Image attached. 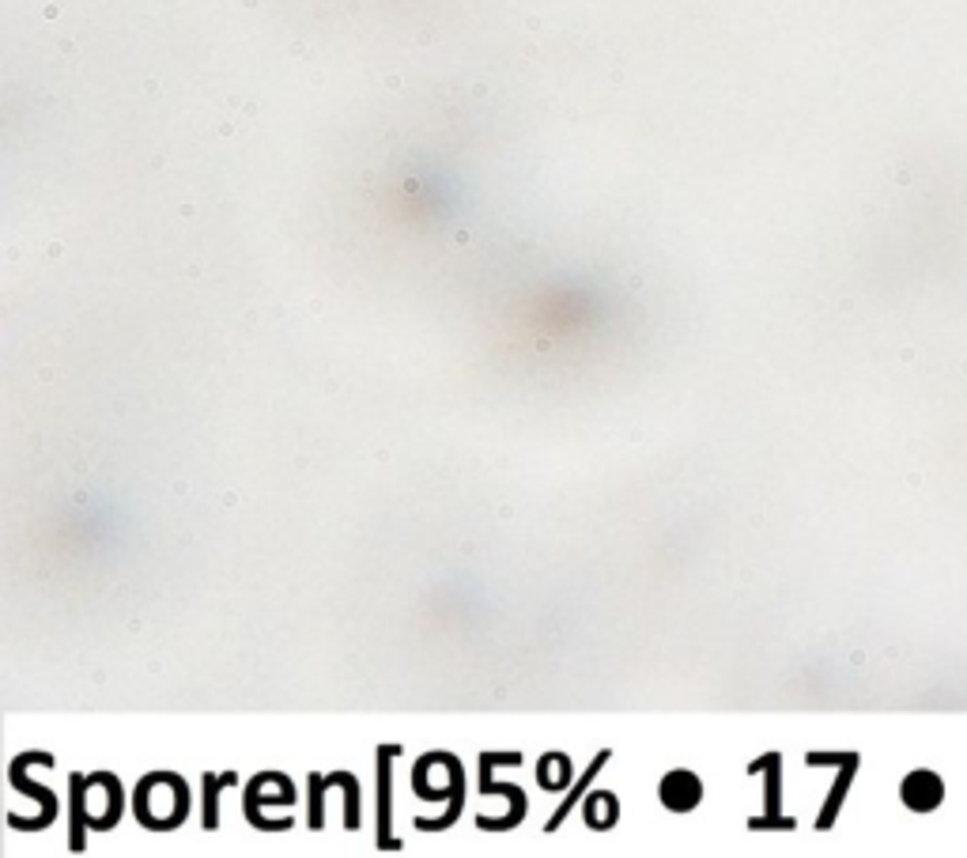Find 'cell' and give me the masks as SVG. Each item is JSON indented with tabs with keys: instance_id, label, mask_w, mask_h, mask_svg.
I'll return each instance as SVG.
<instances>
[{
	"instance_id": "cell-1",
	"label": "cell",
	"mask_w": 967,
	"mask_h": 858,
	"mask_svg": "<svg viewBox=\"0 0 967 858\" xmlns=\"http://www.w3.org/2000/svg\"><path fill=\"white\" fill-rule=\"evenodd\" d=\"M159 794H163V772L144 775L137 786V821L144 828H155V833L179 828L185 821V813H190V791H185V783L171 794V798H159Z\"/></svg>"
},
{
	"instance_id": "cell-2",
	"label": "cell",
	"mask_w": 967,
	"mask_h": 858,
	"mask_svg": "<svg viewBox=\"0 0 967 858\" xmlns=\"http://www.w3.org/2000/svg\"><path fill=\"white\" fill-rule=\"evenodd\" d=\"M401 757V749L397 746H383L378 749V847L383 851H401V839L394 836V828H389V783H394V775H389V768H394V760Z\"/></svg>"
},
{
	"instance_id": "cell-3",
	"label": "cell",
	"mask_w": 967,
	"mask_h": 858,
	"mask_svg": "<svg viewBox=\"0 0 967 858\" xmlns=\"http://www.w3.org/2000/svg\"><path fill=\"white\" fill-rule=\"evenodd\" d=\"M662 806L669 813H691L703 802V783H699L696 772H669L658 786Z\"/></svg>"
},
{
	"instance_id": "cell-4",
	"label": "cell",
	"mask_w": 967,
	"mask_h": 858,
	"mask_svg": "<svg viewBox=\"0 0 967 858\" xmlns=\"http://www.w3.org/2000/svg\"><path fill=\"white\" fill-rule=\"evenodd\" d=\"M609 757H612V753H609V749H605V753H598V757H593V764H590V768H585V775H582V780H579V783H574V791H571V794H567V798H563V806H560V809H556V813H552V817H548L545 833H556V828H560V825H563V821H567V817H571V813H574V806H579V802H582V794H585V791H590V783H593V780H598V772H601V768H605V764H609Z\"/></svg>"
},
{
	"instance_id": "cell-5",
	"label": "cell",
	"mask_w": 967,
	"mask_h": 858,
	"mask_svg": "<svg viewBox=\"0 0 967 858\" xmlns=\"http://www.w3.org/2000/svg\"><path fill=\"white\" fill-rule=\"evenodd\" d=\"M903 802H907L911 809H934L937 802H942V783H937V775L930 772H915L907 783H903Z\"/></svg>"
},
{
	"instance_id": "cell-6",
	"label": "cell",
	"mask_w": 967,
	"mask_h": 858,
	"mask_svg": "<svg viewBox=\"0 0 967 858\" xmlns=\"http://www.w3.org/2000/svg\"><path fill=\"white\" fill-rule=\"evenodd\" d=\"M582 813H585V825H590L593 833H605V828L616 825L620 802H616V794L598 791V794H590V798L582 802Z\"/></svg>"
},
{
	"instance_id": "cell-7",
	"label": "cell",
	"mask_w": 967,
	"mask_h": 858,
	"mask_svg": "<svg viewBox=\"0 0 967 858\" xmlns=\"http://www.w3.org/2000/svg\"><path fill=\"white\" fill-rule=\"evenodd\" d=\"M87 786H92L87 775H73V833H68L73 851H84V833H87V825H92V813H87Z\"/></svg>"
},
{
	"instance_id": "cell-8",
	"label": "cell",
	"mask_w": 967,
	"mask_h": 858,
	"mask_svg": "<svg viewBox=\"0 0 967 858\" xmlns=\"http://www.w3.org/2000/svg\"><path fill=\"white\" fill-rule=\"evenodd\" d=\"M764 764L771 768V775H767V817H752L749 828H789V821L778 817V764H783V760L771 753V757H764Z\"/></svg>"
},
{
	"instance_id": "cell-9",
	"label": "cell",
	"mask_w": 967,
	"mask_h": 858,
	"mask_svg": "<svg viewBox=\"0 0 967 858\" xmlns=\"http://www.w3.org/2000/svg\"><path fill=\"white\" fill-rule=\"evenodd\" d=\"M238 783V775L235 772H227V775H204V828H208V833H216L219 828V791H224V786H235Z\"/></svg>"
},
{
	"instance_id": "cell-10",
	"label": "cell",
	"mask_w": 967,
	"mask_h": 858,
	"mask_svg": "<svg viewBox=\"0 0 967 858\" xmlns=\"http://www.w3.org/2000/svg\"><path fill=\"white\" fill-rule=\"evenodd\" d=\"M537 783L545 786V791H560V786H567L571 783V760H567L563 753H548L537 768Z\"/></svg>"
},
{
	"instance_id": "cell-11",
	"label": "cell",
	"mask_w": 967,
	"mask_h": 858,
	"mask_svg": "<svg viewBox=\"0 0 967 858\" xmlns=\"http://www.w3.org/2000/svg\"><path fill=\"white\" fill-rule=\"evenodd\" d=\"M330 780L341 786L344 791V798H348V813H344V828H352V833H356L359 828V783H356V775H348V772H333Z\"/></svg>"
},
{
	"instance_id": "cell-12",
	"label": "cell",
	"mask_w": 967,
	"mask_h": 858,
	"mask_svg": "<svg viewBox=\"0 0 967 858\" xmlns=\"http://www.w3.org/2000/svg\"><path fill=\"white\" fill-rule=\"evenodd\" d=\"M310 828H322V806H325V786H330V780L325 775H310Z\"/></svg>"
}]
</instances>
